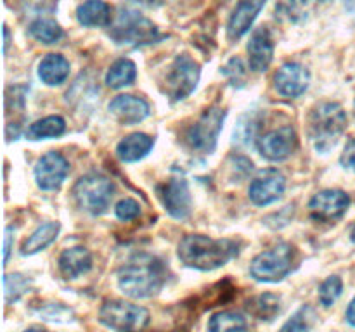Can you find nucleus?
<instances>
[{
	"instance_id": "18",
	"label": "nucleus",
	"mask_w": 355,
	"mask_h": 332,
	"mask_svg": "<svg viewBox=\"0 0 355 332\" xmlns=\"http://www.w3.org/2000/svg\"><path fill=\"white\" fill-rule=\"evenodd\" d=\"M266 3L267 0H241L232 12L231 19H229V37L236 40V38H241L243 35L248 33Z\"/></svg>"
},
{
	"instance_id": "16",
	"label": "nucleus",
	"mask_w": 355,
	"mask_h": 332,
	"mask_svg": "<svg viewBox=\"0 0 355 332\" xmlns=\"http://www.w3.org/2000/svg\"><path fill=\"white\" fill-rule=\"evenodd\" d=\"M250 68L253 71H266L274 57V38L269 28H257L248 42Z\"/></svg>"
},
{
	"instance_id": "37",
	"label": "nucleus",
	"mask_w": 355,
	"mask_h": 332,
	"mask_svg": "<svg viewBox=\"0 0 355 332\" xmlns=\"http://www.w3.org/2000/svg\"><path fill=\"white\" fill-rule=\"evenodd\" d=\"M340 163H342L343 168L355 173V138H350V140L347 142L345 149H343L342 152V158H340Z\"/></svg>"
},
{
	"instance_id": "32",
	"label": "nucleus",
	"mask_w": 355,
	"mask_h": 332,
	"mask_svg": "<svg viewBox=\"0 0 355 332\" xmlns=\"http://www.w3.org/2000/svg\"><path fill=\"white\" fill-rule=\"evenodd\" d=\"M257 130H259V121L253 114L241 118L239 124L234 130V142L241 145H250L253 142V138L257 137Z\"/></svg>"
},
{
	"instance_id": "17",
	"label": "nucleus",
	"mask_w": 355,
	"mask_h": 332,
	"mask_svg": "<svg viewBox=\"0 0 355 332\" xmlns=\"http://www.w3.org/2000/svg\"><path fill=\"white\" fill-rule=\"evenodd\" d=\"M110 113L121 124H135L149 116V104L144 99L135 95H118L107 106Z\"/></svg>"
},
{
	"instance_id": "14",
	"label": "nucleus",
	"mask_w": 355,
	"mask_h": 332,
	"mask_svg": "<svg viewBox=\"0 0 355 332\" xmlns=\"http://www.w3.org/2000/svg\"><path fill=\"white\" fill-rule=\"evenodd\" d=\"M69 173V165L59 152H47L35 165V180L42 190H55Z\"/></svg>"
},
{
	"instance_id": "12",
	"label": "nucleus",
	"mask_w": 355,
	"mask_h": 332,
	"mask_svg": "<svg viewBox=\"0 0 355 332\" xmlns=\"http://www.w3.org/2000/svg\"><path fill=\"white\" fill-rule=\"evenodd\" d=\"M286 189V178L276 168L262 169L250 183L248 196L257 206H267L279 199Z\"/></svg>"
},
{
	"instance_id": "27",
	"label": "nucleus",
	"mask_w": 355,
	"mask_h": 332,
	"mask_svg": "<svg viewBox=\"0 0 355 332\" xmlns=\"http://www.w3.org/2000/svg\"><path fill=\"white\" fill-rule=\"evenodd\" d=\"M246 318L234 311H218L208 320V332H246Z\"/></svg>"
},
{
	"instance_id": "10",
	"label": "nucleus",
	"mask_w": 355,
	"mask_h": 332,
	"mask_svg": "<svg viewBox=\"0 0 355 332\" xmlns=\"http://www.w3.org/2000/svg\"><path fill=\"white\" fill-rule=\"evenodd\" d=\"M259 151L267 161L279 163L290 158L298 145L297 131L291 127H281L262 135L257 142Z\"/></svg>"
},
{
	"instance_id": "11",
	"label": "nucleus",
	"mask_w": 355,
	"mask_h": 332,
	"mask_svg": "<svg viewBox=\"0 0 355 332\" xmlns=\"http://www.w3.org/2000/svg\"><path fill=\"white\" fill-rule=\"evenodd\" d=\"M350 206L349 194L338 189H326L315 194L309 203V211L318 221H336Z\"/></svg>"
},
{
	"instance_id": "28",
	"label": "nucleus",
	"mask_w": 355,
	"mask_h": 332,
	"mask_svg": "<svg viewBox=\"0 0 355 332\" xmlns=\"http://www.w3.org/2000/svg\"><path fill=\"white\" fill-rule=\"evenodd\" d=\"M30 35L42 44H55L62 38V28L52 19H37L30 24Z\"/></svg>"
},
{
	"instance_id": "44",
	"label": "nucleus",
	"mask_w": 355,
	"mask_h": 332,
	"mask_svg": "<svg viewBox=\"0 0 355 332\" xmlns=\"http://www.w3.org/2000/svg\"><path fill=\"white\" fill-rule=\"evenodd\" d=\"M151 3H156V2H162V0H149Z\"/></svg>"
},
{
	"instance_id": "1",
	"label": "nucleus",
	"mask_w": 355,
	"mask_h": 332,
	"mask_svg": "<svg viewBox=\"0 0 355 332\" xmlns=\"http://www.w3.org/2000/svg\"><path fill=\"white\" fill-rule=\"evenodd\" d=\"M168 279L165 263L149 252L130 256L118 270V286L121 293L134 299H146L162 290Z\"/></svg>"
},
{
	"instance_id": "36",
	"label": "nucleus",
	"mask_w": 355,
	"mask_h": 332,
	"mask_svg": "<svg viewBox=\"0 0 355 332\" xmlns=\"http://www.w3.org/2000/svg\"><path fill=\"white\" fill-rule=\"evenodd\" d=\"M40 315L44 320L51 322H68L73 320V311L62 304H47L44 310H40Z\"/></svg>"
},
{
	"instance_id": "23",
	"label": "nucleus",
	"mask_w": 355,
	"mask_h": 332,
	"mask_svg": "<svg viewBox=\"0 0 355 332\" xmlns=\"http://www.w3.org/2000/svg\"><path fill=\"white\" fill-rule=\"evenodd\" d=\"M59 228L61 227H59L58 221H47V223L40 225V227H38L37 230H35L33 234L23 242V246H21V252L26 256V255H35V252L44 251L47 246H51L52 242L58 239Z\"/></svg>"
},
{
	"instance_id": "21",
	"label": "nucleus",
	"mask_w": 355,
	"mask_h": 332,
	"mask_svg": "<svg viewBox=\"0 0 355 332\" xmlns=\"http://www.w3.org/2000/svg\"><path fill=\"white\" fill-rule=\"evenodd\" d=\"M153 145H155V140L149 135L130 133L118 144L116 154L121 161L135 163L144 158V156H148Z\"/></svg>"
},
{
	"instance_id": "8",
	"label": "nucleus",
	"mask_w": 355,
	"mask_h": 332,
	"mask_svg": "<svg viewBox=\"0 0 355 332\" xmlns=\"http://www.w3.org/2000/svg\"><path fill=\"white\" fill-rule=\"evenodd\" d=\"M225 111L220 107H210L205 111L196 123L189 127L186 131V144L193 151L203 152V154H211L217 147L218 135H220L222 127H224Z\"/></svg>"
},
{
	"instance_id": "3",
	"label": "nucleus",
	"mask_w": 355,
	"mask_h": 332,
	"mask_svg": "<svg viewBox=\"0 0 355 332\" xmlns=\"http://www.w3.org/2000/svg\"><path fill=\"white\" fill-rule=\"evenodd\" d=\"M347 128V113L336 102H322L309 116V138L318 152H328L338 144Z\"/></svg>"
},
{
	"instance_id": "38",
	"label": "nucleus",
	"mask_w": 355,
	"mask_h": 332,
	"mask_svg": "<svg viewBox=\"0 0 355 332\" xmlns=\"http://www.w3.org/2000/svg\"><path fill=\"white\" fill-rule=\"evenodd\" d=\"M12 227L6 228V237H3V265H7V259H9L10 252V241H12Z\"/></svg>"
},
{
	"instance_id": "2",
	"label": "nucleus",
	"mask_w": 355,
	"mask_h": 332,
	"mask_svg": "<svg viewBox=\"0 0 355 332\" xmlns=\"http://www.w3.org/2000/svg\"><path fill=\"white\" fill-rule=\"evenodd\" d=\"M238 244L229 239H211L208 235L191 234L180 241L177 255L186 266L201 272H211L227 265L238 256Z\"/></svg>"
},
{
	"instance_id": "15",
	"label": "nucleus",
	"mask_w": 355,
	"mask_h": 332,
	"mask_svg": "<svg viewBox=\"0 0 355 332\" xmlns=\"http://www.w3.org/2000/svg\"><path fill=\"white\" fill-rule=\"evenodd\" d=\"M309 83H311V73L300 62H286L277 69L274 76L276 90L288 99L300 97L309 89Z\"/></svg>"
},
{
	"instance_id": "4",
	"label": "nucleus",
	"mask_w": 355,
	"mask_h": 332,
	"mask_svg": "<svg viewBox=\"0 0 355 332\" xmlns=\"http://www.w3.org/2000/svg\"><path fill=\"white\" fill-rule=\"evenodd\" d=\"M295 248L288 242L257 255L250 263V275L259 282H279L293 268Z\"/></svg>"
},
{
	"instance_id": "35",
	"label": "nucleus",
	"mask_w": 355,
	"mask_h": 332,
	"mask_svg": "<svg viewBox=\"0 0 355 332\" xmlns=\"http://www.w3.org/2000/svg\"><path fill=\"white\" fill-rule=\"evenodd\" d=\"M114 213L120 218L121 221H130L141 214V206H139L137 201L134 199H121L120 203L114 206Z\"/></svg>"
},
{
	"instance_id": "5",
	"label": "nucleus",
	"mask_w": 355,
	"mask_h": 332,
	"mask_svg": "<svg viewBox=\"0 0 355 332\" xmlns=\"http://www.w3.org/2000/svg\"><path fill=\"white\" fill-rule=\"evenodd\" d=\"M149 318L144 306L121 299L106 301L99 310V322L113 332H141L148 327Z\"/></svg>"
},
{
	"instance_id": "43",
	"label": "nucleus",
	"mask_w": 355,
	"mask_h": 332,
	"mask_svg": "<svg viewBox=\"0 0 355 332\" xmlns=\"http://www.w3.org/2000/svg\"><path fill=\"white\" fill-rule=\"evenodd\" d=\"M307 2H314V3H318V2H328V0H307Z\"/></svg>"
},
{
	"instance_id": "39",
	"label": "nucleus",
	"mask_w": 355,
	"mask_h": 332,
	"mask_svg": "<svg viewBox=\"0 0 355 332\" xmlns=\"http://www.w3.org/2000/svg\"><path fill=\"white\" fill-rule=\"evenodd\" d=\"M345 318H347V322H349V324L352 325V327H355V297H354L352 301H350L349 308H347Z\"/></svg>"
},
{
	"instance_id": "33",
	"label": "nucleus",
	"mask_w": 355,
	"mask_h": 332,
	"mask_svg": "<svg viewBox=\"0 0 355 332\" xmlns=\"http://www.w3.org/2000/svg\"><path fill=\"white\" fill-rule=\"evenodd\" d=\"M305 0H277L276 17L288 21H298L304 17Z\"/></svg>"
},
{
	"instance_id": "13",
	"label": "nucleus",
	"mask_w": 355,
	"mask_h": 332,
	"mask_svg": "<svg viewBox=\"0 0 355 332\" xmlns=\"http://www.w3.org/2000/svg\"><path fill=\"white\" fill-rule=\"evenodd\" d=\"M158 196L170 216L177 218V220L189 216L193 201H191L189 185H187L186 178L175 176V178L166 180L163 185L158 187Z\"/></svg>"
},
{
	"instance_id": "6",
	"label": "nucleus",
	"mask_w": 355,
	"mask_h": 332,
	"mask_svg": "<svg viewBox=\"0 0 355 332\" xmlns=\"http://www.w3.org/2000/svg\"><path fill=\"white\" fill-rule=\"evenodd\" d=\"M114 196V185L107 176L90 173L82 176L73 187V197L80 210L90 214H101L110 208Z\"/></svg>"
},
{
	"instance_id": "29",
	"label": "nucleus",
	"mask_w": 355,
	"mask_h": 332,
	"mask_svg": "<svg viewBox=\"0 0 355 332\" xmlns=\"http://www.w3.org/2000/svg\"><path fill=\"white\" fill-rule=\"evenodd\" d=\"M30 289V280L21 273H10L3 277V294H6V303L12 304L19 301Z\"/></svg>"
},
{
	"instance_id": "34",
	"label": "nucleus",
	"mask_w": 355,
	"mask_h": 332,
	"mask_svg": "<svg viewBox=\"0 0 355 332\" xmlns=\"http://www.w3.org/2000/svg\"><path fill=\"white\" fill-rule=\"evenodd\" d=\"M224 75L227 76V80L231 82L232 86H243L246 83V76H248V71H246L245 64L239 57H232L227 64L224 66Z\"/></svg>"
},
{
	"instance_id": "7",
	"label": "nucleus",
	"mask_w": 355,
	"mask_h": 332,
	"mask_svg": "<svg viewBox=\"0 0 355 332\" xmlns=\"http://www.w3.org/2000/svg\"><path fill=\"white\" fill-rule=\"evenodd\" d=\"M111 38L116 44H127L139 47V45L155 44L162 38L158 28L149 21L148 17L142 16L135 10H121L116 23L111 28Z\"/></svg>"
},
{
	"instance_id": "9",
	"label": "nucleus",
	"mask_w": 355,
	"mask_h": 332,
	"mask_svg": "<svg viewBox=\"0 0 355 332\" xmlns=\"http://www.w3.org/2000/svg\"><path fill=\"white\" fill-rule=\"evenodd\" d=\"M201 69L194 59L182 54L173 59L168 73H166V93L173 102L184 100L194 92L200 82Z\"/></svg>"
},
{
	"instance_id": "26",
	"label": "nucleus",
	"mask_w": 355,
	"mask_h": 332,
	"mask_svg": "<svg viewBox=\"0 0 355 332\" xmlns=\"http://www.w3.org/2000/svg\"><path fill=\"white\" fill-rule=\"evenodd\" d=\"M248 311L259 320H272L281 311V297L277 294L266 293L248 301Z\"/></svg>"
},
{
	"instance_id": "31",
	"label": "nucleus",
	"mask_w": 355,
	"mask_h": 332,
	"mask_svg": "<svg viewBox=\"0 0 355 332\" xmlns=\"http://www.w3.org/2000/svg\"><path fill=\"white\" fill-rule=\"evenodd\" d=\"M343 282L338 275H331L319 286V303L324 308H331L342 296Z\"/></svg>"
},
{
	"instance_id": "20",
	"label": "nucleus",
	"mask_w": 355,
	"mask_h": 332,
	"mask_svg": "<svg viewBox=\"0 0 355 332\" xmlns=\"http://www.w3.org/2000/svg\"><path fill=\"white\" fill-rule=\"evenodd\" d=\"M38 76L49 86L61 85L69 76V61L61 54H49L38 64Z\"/></svg>"
},
{
	"instance_id": "25",
	"label": "nucleus",
	"mask_w": 355,
	"mask_h": 332,
	"mask_svg": "<svg viewBox=\"0 0 355 332\" xmlns=\"http://www.w3.org/2000/svg\"><path fill=\"white\" fill-rule=\"evenodd\" d=\"M66 121L61 116H47L44 120L35 121L26 130V137L30 140H44V138L59 137L64 133Z\"/></svg>"
},
{
	"instance_id": "42",
	"label": "nucleus",
	"mask_w": 355,
	"mask_h": 332,
	"mask_svg": "<svg viewBox=\"0 0 355 332\" xmlns=\"http://www.w3.org/2000/svg\"><path fill=\"white\" fill-rule=\"evenodd\" d=\"M350 239H352V242L355 244V225L352 227V232H350Z\"/></svg>"
},
{
	"instance_id": "40",
	"label": "nucleus",
	"mask_w": 355,
	"mask_h": 332,
	"mask_svg": "<svg viewBox=\"0 0 355 332\" xmlns=\"http://www.w3.org/2000/svg\"><path fill=\"white\" fill-rule=\"evenodd\" d=\"M3 37H6V44H3V52L7 50V44H9V30L3 28Z\"/></svg>"
},
{
	"instance_id": "41",
	"label": "nucleus",
	"mask_w": 355,
	"mask_h": 332,
	"mask_svg": "<svg viewBox=\"0 0 355 332\" xmlns=\"http://www.w3.org/2000/svg\"><path fill=\"white\" fill-rule=\"evenodd\" d=\"M24 332H45V331L44 329H38V327H30V329H26Z\"/></svg>"
},
{
	"instance_id": "19",
	"label": "nucleus",
	"mask_w": 355,
	"mask_h": 332,
	"mask_svg": "<svg viewBox=\"0 0 355 332\" xmlns=\"http://www.w3.org/2000/svg\"><path fill=\"white\" fill-rule=\"evenodd\" d=\"M59 272L64 279H78L92 268V256L83 246H73L64 249L59 256Z\"/></svg>"
},
{
	"instance_id": "24",
	"label": "nucleus",
	"mask_w": 355,
	"mask_h": 332,
	"mask_svg": "<svg viewBox=\"0 0 355 332\" xmlns=\"http://www.w3.org/2000/svg\"><path fill=\"white\" fill-rule=\"evenodd\" d=\"M137 76V68L130 59H118L116 62L111 64V68L106 73V85L110 89H123L134 83Z\"/></svg>"
},
{
	"instance_id": "30",
	"label": "nucleus",
	"mask_w": 355,
	"mask_h": 332,
	"mask_svg": "<svg viewBox=\"0 0 355 332\" xmlns=\"http://www.w3.org/2000/svg\"><path fill=\"white\" fill-rule=\"evenodd\" d=\"M315 322V311L311 306L298 308L293 317L288 318L286 324L281 327L279 332H309Z\"/></svg>"
},
{
	"instance_id": "22",
	"label": "nucleus",
	"mask_w": 355,
	"mask_h": 332,
	"mask_svg": "<svg viewBox=\"0 0 355 332\" xmlns=\"http://www.w3.org/2000/svg\"><path fill=\"white\" fill-rule=\"evenodd\" d=\"M76 19L82 26H107L111 23V7L104 0H87L76 9Z\"/></svg>"
}]
</instances>
